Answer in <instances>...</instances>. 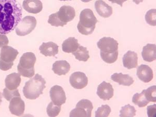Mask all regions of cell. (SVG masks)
I'll return each instance as SVG.
<instances>
[{
    "label": "cell",
    "mask_w": 156,
    "mask_h": 117,
    "mask_svg": "<svg viewBox=\"0 0 156 117\" xmlns=\"http://www.w3.org/2000/svg\"><path fill=\"white\" fill-rule=\"evenodd\" d=\"M22 9L16 0H0V34H7L21 21Z\"/></svg>",
    "instance_id": "1"
},
{
    "label": "cell",
    "mask_w": 156,
    "mask_h": 117,
    "mask_svg": "<svg viewBox=\"0 0 156 117\" xmlns=\"http://www.w3.org/2000/svg\"><path fill=\"white\" fill-rule=\"evenodd\" d=\"M46 81L41 75L37 74L25 83L23 88V93L25 98L34 100L43 94V90L46 87Z\"/></svg>",
    "instance_id": "2"
},
{
    "label": "cell",
    "mask_w": 156,
    "mask_h": 117,
    "mask_svg": "<svg viewBox=\"0 0 156 117\" xmlns=\"http://www.w3.org/2000/svg\"><path fill=\"white\" fill-rule=\"evenodd\" d=\"M98 22L93 11L85 9L80 13V20L77 25L78 31L85 36L90 35L94 31Z\"/></svg>",
    "instance_id": "3"
},
{
    "label": "cell",
    "mask_w": 156,
    "mask_h": 117,
    "mask_svg": "<svg viewBox=\"0 0 156 117\" xmlns=\"http://www.w3.org/2000/svg\"><path fill=\"white\" fill-rule=\"evenodd\" d=\"M36 55L32 52H27L20 57V63L17 66L18 73L20 76L31 78L35 73L34 65L36 62Z\"/></svg>",
    "instance_id": "4"
},
{
    "label": "cell",
    "mask_w": 156,
    "mask_h": 117,
    "mask_svg": "<svg viewBox=\"0 0 156 117\" xmlns=\"http://www.w3.org/2000/svg\"><path fill=\"white\" fill-rule=\"evenodd\" d=\"M18 53L17 50L11 46L6 45L2 47L0 53V69L7 71L11 69Z\"/></svg>",
    "instance_id": "5"
},
{
    "label": "cell",
    "mask_w": 156,
    "mask_h": 117,
    "mask_svg": "<svg viewBox=\"0 0 156 117\" xmlns=\"http://www.w3.org/2000/svg\"><path fill=\"white\" fill-rule=\"evenodd\" d=\"M37 21L34 16H27L21 20L16 29V33L18 36H25L32 32L36 28Z\"/></svg>",
    "instance_id": "6"
},
{
    "label": "cell",
    "mask_w": 156,
    "mask_h": 117,
    "mask_svg": "<svg viewBox=\"0 0 156 117\" xmlns=\"http://www.w3.org/2000/svg\"><path fill=\"white\" fill-rule=\"evenodd\" d=\"M118 42L117 40L110 37H104L100 39L97 45L104 53H112L118 50Z\"/></svg>",
    "instance_id": "7"
},
{
    "label": "cell",
    "mask_w": 156,
    "mask_h": 117,
    "mask_svg": "<svg viewBox=\"0 0 156 117\" xmlns=\"http://www.w3.org/2000/svg\"><path fill=\"white\" fill-rule=\"evenodd\" d=\"M69 82L73 88L80 90L87 86L88 78L84 73L78 71L73 73L70 76Z\"/></svg>",
    "instance_id": "8"
},
{
    "label": "cell",
    "mask_w": 156,
    "mask_h": 117,
    "mask_svg": "<svg viewBox=\"0 0 156 117\" xmlns=\"http://www.w3.org/2000/svg\"><path fill=\"white\" fill-rule=\"evenodd\" d=\"M50 95L51 101L55 105L61 106L66 103V94L64 89L60 86L56 85L51 87Z\"/></svg>",
    "instance_id": "9"
},
{
    "label": "cell",
    "mask_w": 156,
    "mask_h": 117,
    "mask_svg": "<svg viewBox=\"0 0 156 117\" xmlns=\"http://www.w3.org/2000/svg\"><path fill=\"white\" fill-rule=\"evenodd\" d=\"M56 13L59 20L66 25L68 22L72 21L76 16L75 9L70 6H62Z\"/></svg>",
    "instance_id": "10"
},
{
    "label": "cell",
    "mask_w": 156,
    "mask_h": 117,
    "mask_svg": "<svg viewBox=\"0 0 156 117\" xmlns=\"http://www.w3.org/2000/svg\"><path fill=\"white\" fill-rule=\"evenodd\" d=\"M114 90L112 84L103 81L98 86L97 95L101 99L108 101L114 96Z\"/></svg>",
    "instance_id": "11"
},
{
    "label": "cell",
    "mask_w": 156,
    "mask_h": 117,
    "mask_svg": "<svg viewBox=\"0 0 156 117\" xmlns=\"http://www.w3.org/2000/svg\"><path fill=\"white\" fill-rule=\"evenodd\" d=\"M9 109L12 115L18 117L21 116L25 112V102L21 99L20 97L12 98L10 101Z\"/></svg>",
    "instance_id": "12"
},
{
    "label": "cell",
    "mask_w": 156,
    "mask_h": 117,
    "mask_svg": "<svg viewBox=\"0 0 156 117\" xmlns=\"http://www.w3.org/2000/svg\"><path fill=\"white\" fill-rule=\"evenodd\" d=\"M136 75L139 79L144 83H148L154 78L153 70L146 65H141L138 66L137 69Z\"/></svg>",
    "instance_id": "13"
},
{
    "label": "cell",
    "mask_w": 156,
    "mask_h": 117,
    "mask_svg": "<svg viewBox=\"0 0 156 117\" xmlns=\"http://www.w3.org/2000/svg\"><path fill=\"white\" fill-rule=\"evenodd\" d=\"M23 7L27 12L36 14L42 11L43 4L40 0H24Z\"/></svg>",
    "instance_id": "14"
},
{
    "label": "cell",
    "mask_w": 156,
    "mask_h": 117,
    "mask_svg": "<svg viewBox=\"0 0 156 117\" xmlns=\"http://www.w3.org/2000/svg\"><path fill=\"white\" fill-rule=\"evenodd\" d=\"M122 62L123 66L127 69L136 68L138 66L137 54L134 51H128L123 56Z\"/></svg>",
    "instance_id": "15"
},
{
    "label": "cell",
    "mask_w": 156,
    "mask_h": 117,
    "mask_svg": "<svg viewBox=\"0 0 156 117\" xmlns=\"http://www.w3.org/2000/svg\"><path fill=\"white\" fill-rule=\"evenodd\" d=\"M95 8L98 14L103 18H108L113 13L112 8L103 0L96 1L95 3Z\"/></svg>",
    "instance_id": "16"
},
{
    "label": "cell",
    "mask_w": 156,
    "mask_h": 117,
    "mask_svg": "<svg viewBox=\"0 0 156 117\" xmlns=\"http://www.w3.org/2000/svg\"><path fill=\"white\" fill-rule=\"evenodd\" d=\"M39 50L45 56H55L58 53V46L53 42H44L40 46Z\"/></svg>",
    "instance_id": "17"
},
{
    "label": "cell",
    "mask_w": 156,
    "mask_h": 117,
    "mask_svg": "<svg viewBox=\"0 0 156 117\" xmlns=\"http://www.w3.org/2000/svg\"><path fill=\"white\" fill-rule=\"evenodd\" d=\"M143 58L147 62H152L156 59V46L154 44H147L143 48Z\"/></svg>",
    "instance_id": "18"
},
{
    "label": "cell",
    "mask_w": 156,
    "mask_h": 117,
    "mask_svg": "<svg viewBox=\"0 0 156 117\" xmlns=\"http://www.w3.org/2000/svg\"><path fill=\"white\" fill-rule=\"evenodd\" d=\"M21 78L19 73H14L8 75L5 80L6 87L9 90H14L17 89L21 83Z\"/></svg>",
    "instance_id": "19"
},
{
    "label": "cell",
    "mask_w": 156,
    "mask_h": 117,
    "mask_svg": "<svg viewBox=\"0 0 156 117\" xmlns=\"http://www.w3.org/2000/svg\"><path fill=\"white\" fill-rule=\"evenodd\" d=\"M70 65L66 60H58L53 65L52 70L58 76L65 75L70 70Z\"/></svg>",
    "instance_id": "20"
},
{
    "label": "cell",
    "mask_w": 156,
    "mask_h": 117,
    "mask_svg": "<svg viewBox=\"0 0 156 117\" xmlns=\"http://www.w3.org/2000/svg\"><path fill=\"white\" fill-rule=\"evenodd\" d=\"M111 79L115 82L122 85L129 87L133 84L134 80L132 77L128 75H123L122 73H115L111 76Z\"/></svg>",
    "instance_id": "21"
},
{
    "label": "cell",
    "mask_w": 156,
    "mask_h": 117,
    "mask_svg": "<svg viewBox=\"0 0 156 117\" xmlns=\"http://www.w3.org/2000/svg\"><path fill=\"white\" fill-rule=\"evenodd\" d=\"M79 45L77 39L73 37H68L62 43V50L65 53H73L76 51Z\"/></svg>",
    "instance_id": "22"
},
{
    "label": "cell",
    "mask_w": 156,
    "mask_h": 117,
    "mask_svg": "<svg viewBox=\"0 0 156 117\" xmlns=\"http://www.w3.org/2000/svg\"><path fill=\"white\" fill-rule=\"evenodd\" d=\"M73 54L75 56V58L79 61L85 62L90 58L89 51L87 48L81 45H79L76 51L73 52Z\"/></svg>",
    "instance_id": "23"
},
{
    "label": "cell",
    "mask_w": 156,
    "mask_h": 117,
    "mask_svg": "<svg viewBox=\"0 0 156 117\" xmlns=\"http://www.w3.org/2000/svg\"><path fill=\"white\" fill-rule=\"evenodd\" d=\"M132 102L139 107H144L149 103V101L146 98L143 91L141 93H137L134 95L132 98Z\"/></svg>",
    "instance_id": "24"
},
{
    "label": "cell",
    "mask_w": 156,
    "mask_h": 117,
    "mask_svg": "<svg viewBox=\"0 0 156 117\" xmlns=\"http://www.w3.org/2000/svg\"><path fill=\"white\" fill-rule=\"evenodd\" d=\"M136 110L133 106L128 104L122 107L120 111V117H132L136 115Z\"/></svg>",
    "instance_id": "25"
},
{
    "label": "cell",
    "mask_w": 156,
    "mask_h": 117,
    "mask_svg": "<svg viewBox=\"0 0 156 117\" xmlns=\"http://www.w3.org/2000/svg\"><path fill=\"white\" fill-rule=\"evenodd\" d=\"M76 107H80L83 108L87 112L88 117L91 116V113L93 108L92 102L88 99H82L76 104Z\"/></svg>",
    "instance_id": "26"
},
{
    "label": "cell",
    "mask_w": 156,
    "mask_h": 117,
    "mask_svg": "<svg viewBox=\"0 0 156 117\" xmlns=\"http://www.w3.org/2000/svg\"><path fill=\"white\" fill-rule=\"evenodd\" d=\"M146 98L150 102H156V86L154 85L143 90Z\"/></svg>",
    "instance_id": "27"
},
{
    "label": "cell",
    "mask_w": 156,
    "mask_h": 117,
    "mask_svg": "<svg viewBox=\"0 0 156 117\" xmlns=\"http://www.w3.org/2000/svg\"><path fill=\"white\" fill-rule=\"evenodd\" d=\"M100 54L103 61L108 64H112L115 62L118 57V51L112 53L106 54L101 52Z\"/></svg>",
    "instance_id": "28"
},
{
    "label": "cell",
    "mask_w": 156,
    "mask_h": 117,
    "mask_svg": "<svg viewBox=\"0 0 156 117\" xmlns=\"http://www.w3.org/2000/svg\"><path fill=\"white\" fill-rule=\"evenodd\" d=\"M60 110L61 106L55 105L52 101L48 104L46 109L47 114L49 117H57L60 113Z\"/></svg>",
    "instance_id": "29"
},
{
    "label": "cell",
    "mask_w": 156,
    "mask_h": 117,
    "mask_svg": "<svg viewBox=\"0 0 156 117\" xmlns=\"http://www.w3.org/2000/svg\"><path fill=\"white\" fill-rule=\"evenodd\" d=\"M146 23L152 26H156V9H151L148 11L145 15Z\"/></svg>",
    "instance_id": "30"
},
{
    "label": "cell",
    "mask_w": 156,
    "mask_h": 117,
    "mask_svg": "<svg viewBox=\"0 0 156 117\" xmlns=\"http://www.w3.org/2000/svg\"><path fill=\"white\" fill-rule=\"evenodd\" d=\"M111 111V108L108 105H102L101 107L98 108V110L95 112V117H108Z\"/></svg>",
    "instance_id": "31"
},
{
    "label": "cell",
    "mask_w": 156,
    "mask_h": 117,
    "mask_svg": "<svg viewBox=\"0 0 156 117\" xmlns=\"http://www.w3.org/2000/svg\"><path fill=\"white\" fill-rule=\"evenodd\" d=\"M3 96L5 98L7 101H10L12 98L15 97H20L19 90L18 89H15L14 90H9L6 87L4 89L3 92Z\"/></svg>",
    "instance_id": "32"
},
{
    "label": "cell",
    "mask_w": 156,
    "mask_h": 117,
    "mask_svg": "<svg viewBox=\"0 0 156 117\" xmlns=\"http://www.w3.org/2000/svg\"><path fill=\"white\" fill-rule=\"evenodd\" d=\"M48 23L52 26H55V27H59V26L64 27L65 25H66L59 20L56 12L54 14H52L49 16Z\"/></svg>",
    "instance_id": "33"
},
{
    "label": "cell",
    "mask_w": 156,
    "mask_h": 117,
    "mask_svg": "<svg viewBox=\"0 0 156 117\" xmlns=\"http://www.w3.org/2000/svg\"><path fill=\"white\" fill-rule=\"evenodd\" d=\"M70 117H88L87 112L83 108L80 107H76V108L71 110Z\"/></svg>",
    "instance_id": "34"
},
{
    "label": "cell",
    "mask_w": 156,
    "mask_h": 117,
    "mask_svg": "<svg viewBox=\"0 0 156 117\" xmlns=\"http://www.w3.org/2000/svg\"><path fill=\"white\" fill-rule=\"evenodd\" d=\"M147 115L148 117H156V104L147 107Z\"/></svg>",
    "instance_id": "35"
},
{
    "label": "cell",
    "mask_w": 156,
    "mask_h": 117,
    "mask_svg": "<svg viewBox=\"0 0 156 117\" xmlns=\"http://www.w3.org/2000/svg\"><path fill=\"white\" fill-rule=\"evenodd\" d=\"M9 41L7 37L5 34H0V48L7 45Z\"/></svg>",
    "instance_id": "36"
},
{
    "label": "cell",
    "mask_w": 156,
    "mask_h": 117,
    "mask_svg": "<svg viewBox=\"0 0 156 117\" xmlns=\"http://www.w3.org/2000/svg\"><path fill=\"white\" fill-rule=\"evenodd\" d=\"M108 1L112 2V3L117 4L120 6L121 7H122L123 3L126 2L128 0H108Z\"/></svg>",
    "instance_id": "37"
},
{
    "label": "cell",
    "mask_w": 156,
    "mask_h": 117,
    "mask_svg": "<svg viewBox=\"0 0 156 117\" xmlns=\"http://www.w3.org/2000/svg\"><path fill=\"white\" fill-rule=\"evenodd\" d=\"M144 0H133V2H134L136 4H139L141 2H143Z\"/></svg>",
    "instance_id": "38"
},
{
    "label": "cell",
    "mask_w": 156,
    "mask_h": 117,
    "mask_svg": "<svg viewBox=\"0 0 156 117\" xmlns=\"http://www.w3.org/2000/svg\"><path fill=\"white\" fill-rule=\"evenodd\" d=\"M82 2H84V3H87V2H90L92 0H81Z\"/></svg>",
    "instance_id": "39"
},
{
    "label": "cell",
    "mask_w": 156,
    "mask_h": 117,
    "mask_svg": "<svg viewBox=\"0 0 156 117\" xmlns=\"http://www.w3.org/2000/svg\"><path fill=\"white\" fill-rule=\"evenodd\" d=\"M2 94H1V93L0 92V105H1V103H2Z\"/></svg>",
    "instance_id": "40"
},
{
    "label": "cell",
    "mask_w": 156,
    "mask_h": 117,
    "mask_svg": "<svg viewBox=\"0 0 156 117\" xmlns=\"http://www.w3.org/2000/svg\"><path fill=\"white\" fill-rule=\"evenodd\" d=\"M60 1H71V0H59Z\"/></svg>",
    "instance_id": "41"
}]
</instances>
